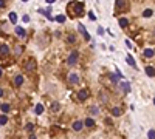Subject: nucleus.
Returning <instances> with one entry per match:
<instances>
[{
    "instance_id": "1",
    "label": "nucleus",
    "mask_w": 155,
    "mask_h": 139,
    "mask_svg": "<svg viewBox=\"0 0 155 139\" xmlns=\"http://www.w3.org/2000/svg\"><path fill=\"white\" fill-rule=\"evenodd\" d=\"M78 57H79V53L78 51H71L70 56H68V65H75L78 62Z\"/></svg>"
},
{
    "instance_id": "2",
    "label": "nucleus",
    "mask_w": 155,
    "mask_h": 139,
    "mask_svg": "<svg viewBox=\"0 0 155 139\" xmlns=\"http://www.w3.org/2000/svg\"><path fill=\"white\" fill-rule=\"evenodd\" d=\"M120 88L123 90L124 94H127V93H130V83L129 82H120Z\"/></svg>"
},
{
    "instance_id": "3",
    "label": "nucleus",
    "mask_w": 155,
    "mask_h": 139,
    "mask_svg": "<svg viewBox=\"0 0 155 139\" xmlns=\"http://www.w3.org/2000/svg\"><path fill=\"white\" fill-rule=\"evenodd\" d=\"M88 97V90H81V91H78V99L79 100H85Z\"/></svg>"
},
{
    "instance_id": "4",
    "label": "nucleus",
    "mask_w": 155,
    "mask_h": 139,
    "mask_svg": "<svg viewBox=\"0 0 155 139\" xmlns=\"http://www.w3.org/2000/svg\"><path fill=\"white\" fill-rule=\"evenodd\" d=\"M82 127H84V124L81 122V120H75V122H73V130H75V131H81Z\"/></svg>"
},
{
    "instance_id": "5",
    "label": "nucleus",
    "mask_w": 155,
    "mask_h": 139,
    "mask_svg": "<svg viewBox=\"0 0 155 139\" xmlns=\"http://www.w3.org/2000/svg\"><path fill=\"white\" fill-rule=\"evenodd\" d=\"M73 6H75V14H82L84 9H82V3H73Z\"/></svg>"
},
{
    "instance_id": "6",
    "label": "nucleus",
    "mask_w": 155,
    "mask_h": 139,
    "mask_svg": "<svg viewBox=\"0 0 155 139\" xmlns=\"http://www.w3.org/2000/svg\"><path fill=\"white\" fill-rule=\"evenodd\" d=\"M68 80H70V83H78L79 82V76L75 74V73H71L70 76H68Z\"/></svg>"
},
{
    "instance_id": "7",
    "label": "nucleus",
    "mask_w": 155,
    "mask_h": 139,
    "mask_svg": "<svg viewBox=\"0 0 155 139\" xmlns=\"http://www.w3.org/2000/svg\"><path fill=\"white\" fill-rule=\"evenodd\" d=\"M143 54H144V57H147V59H152L155 53H153V50H150V48H146Z\"/></svg>"
},
{
    "instance_id": "8",
    "label": "nucleus",
    "mask_w": 155,
    "mask_h": 139,
    "mask_svg": "<svg viewBox=\"0 0 155 139\" xmlns=\"http://www.w3.org/2000/svg\"><path fill=\"white\" fill-rule=\"evenodd\" d=\"M78 28H79V31L82 33V34H84V37H85V40H90V36H88V33L85 31V28H84V25H81V23H79V26H78Z\"/></svg>"
},
{
    "instance_id": "9",
    "label": "nucleus",
    "mask_w": 155,
    "mask_h": 139,
    "mask_svg": "<svg viewBox=\"0 0 155 139\" xmlns=\"http://www.w3.org/2000/svg\"><path fill=\"white\" fill-rule=\"evenodd\" d=\"M146 74H147L149 77H153L155 76V68L153 67H146Z\"/></svg>"
},
{
    "instance_id": "10",
    "label": "nucleus",
    "mask_w": 155,
    "mask_h": 139,
    "mask_svg": "<svg viewBox=\"0 0 155 139\" xmlns=\"http://www.w3.org/2000/svg\"><path fill=\"white\" fill-rule=\"evenodd\" d=\"M10 53V48H8V45H2L0 46V56H6Z\"/></svg>"
},
{
    "instance_id": "11",
    "label": "nucleus",
    "mask_w": 155,
    "mask_h": 139,
    "mask_svg": "<svg viewBox=\"0 0 155 139\" xmlns=\"http://www.w3.org/2000/svg\"><path fill=\"white\" fill-rule=\"evenodd\" d=\"M36 68V62L34 60H28V63H26V71H33Z\"/></svg>"
},
{
    "instance_id": "12",
    "label": "nucleus",
    "mask_w": 155,
    "mask_h": 139,
    "mask_svg": "<svg viewBox=\"0 0 155 139\" xmlns=\"http://www.w3.org/2000/svg\"><path fill=\"white\" fill-rule=\"evenodd\" d=\"M127 25H129V20H127L126 17H121L120 19V26L121 28H127Z\"/></svg>"
},
{
    "instance_id": "13",
    "label": "nucleus",
    "mask_w": 155,
    "mask_h": 139,
    "mask_svg": "<svg viewBox=\"0 0 155 139\" xmlns=\"http://www.w3.org/2000/svg\"><path fill=\"white\" fill-rule=\"evenodd\" d=\"M14 83L17 87H20L22 83H23V76H16V79H14Z\"/></svg>"
},
{
    "instance_id": "14",
    "label": "nucleus",
    "mask_w": 155,
    "mask_h": 139,
    "mask_svg": "<svg viewBox=\"0 0 155 139\" xmlns=\"http://www.w3.org/2000/svg\"><path fill=\"white\" fill-rule=\"evenodd\" d=\"M16 34L19 36V37H25V31H23V28L17 26V28H16Z\"/></svg>"
},
{
    "instance_id": "15",
    "label": "nucleus",
    "mask_w": 155,
    "mask_h": 139,
    "mask_svg": "<svg viewBox=\"0 0 155 139\" xmlns=\"http://www.w3.org/2000/svg\"><path fill=\"white\" fill-rule=\"evenodd\" d=\"M126 60H127V63H129V65H132V67H136V63H135V59L132 57L130 54L127 56V59H126Z\"/></svg>"
},
{
    "instance_id": "16",
    "label": "nucleus",
    "mask_w": 155,
    "mask_h": 139,
    "mask_svg": "<svg viewBox=\"0 0 155 139\" xmlns=\"http://www.w3.org/2000/svg\"><path fill=\"white\" fill-rule=\"evenodd\" d=\"M36 114H42V111H43V105L42 104H37V105H36Z\"/></svg>"
},
{
    "instance_id": "17",
    "label": "nucleus",
    "mask_w": 155,
    "mask_h": 139,
    "mask_svg": "<svg viewBox=\"0 0 155 139\" xmlns=\"http://www.w3.org/2000/svg\"><path fill=\"white\" fill-rule=\"evenodd\" d=\"M10 22H11V23H16V22H17V14H16V13H10Z\"/></svg>"
},
{
    "instance_id": "18",
    "label": "nucleus",
    "mask_w": 155,
    "mask_h": 139,
    "mask_svg": "<svg viewBox=\"0 0 155 139\" xmlns=\"http://www.w3.org/2000/svg\"><path fill=\"white\" fill-rule=\"evenodd\" d=\"M0 108H2V111H3V113H8V111L11 110V107L8 105V104H2V105H0Z\"/></svg>"
},
{
    "instance_id": "19",
    "label": "nucleus",
    "mask_w": 155,
    "mask_h": 139,
    "mask_svg": "<svg viewBox=\"0 0 155 139\" xmlns=\"http://www.w3.org/2000/svg\"><path fill=\"white\" fill-rule=\"evenodd\" d=\"M58 23H64L65 22V16H56V19H54Z\"/></svg>"
},
{
    "instance_id": "20",
    "label": "nucleus",
    "mask_w": 155,
    "mask_h": 139,
    "mask_svg": "<svg viewBox=\"0 0 155 139\" xmlns=\"http://www.w3.org/2000/svg\"><path fill=\"white\" fill-rule=\"evenodd\" d=\"M85 125H87L88 128H92V127L95 125V120H93V119H90V117H88V119L85 120Z\"/></svg>"
},
{
    "instance_id": "21",
    "label": "nucleus",
    "mask_w": 155,
    "mask_h": 139,
    "mask_svg": "<svg viewBox=\"0 0 155 139\" xmlns=\"http://www.w3.org/2000/svg\"><path fill=\"white\" fill-rule=\"evenodd\" d=\"M116 8L118 9H124V0H116Z\"/></svg>"
},
{
    "instance_id": "22",
    "label": "nucleus",
    "mask_w": 155,
    "mask_h": 139,
    "mask_svg": "<svg viewBox=\"0 0 155 139\" xmlns=\"http://www.w3.org/2000/svg\"><path fill=\"white\" fill-rule=\"evenodd\" d=\"M67 42H68V43H75V42H76V36H73V34L68 36V37H67Z\"/></svg>"
},
{
    "instance_id": "23",
    "label": "nucleus",
    "mask_w": 155,
    "mask_h": 139,
    "mask_svg": "<svg viewBox=\"0 0 155 139\" xmlns=\"http://www.w3.org/2000/svg\"><path fill=\"white\" fill-rule=\"evenodd\" d=\"M6 122H8V117L5 114H2V116H0V125H5Z\"/></svg>"
},
{
    "instance_id": "24",
    "label": "nucleus",
    "mask_w": 155,
    "mask_h": 139,
    "mask_svg": "<svg viewBox=\"0 0 155 139\" xmlns=\"http://www.w3.org/2000/svg\"><path fill=\"white\" fill-rule=\"evenodd\" d=\"M152 14H153V13H152V9H146V11L143 13V16H144V17H150Z\"/></svg>"
},
{
    "instance_id": "25",
    "label": "nucleus",
    "mask_w": 155,
    "mask_h": 139,
    "mask_svg": "<svg viewBox=\"0 0 155 139\" xmlns=\"http://www.w3.org/2000/svg\"><path fill=\"white\" fill-rule=\"evenodd\" d=\"M147 137L149 139H155V130H150V131L147 133Z\"/></svg>"
},
{
    "instance_id": "26",
    "label": "nucleus",
    "mask_w": 155,
    "mask_h": 139,
    "mask_svg": "<svg viewBox=\"0 0 155 139\" xmlns=\"http://www.w3.org/2000/svg\"><path fill=\"white\" fill-rule=\"evenodd\" d=\"M113 114H115V116H120V114H121V110H120V108H113Z\"/></svg>"
},
{
    "instance_id": "27",
    "label": "nucleus",
    "mask_w": 155,
    "mask_h": 139,
    "mask_svg": "<svg viewBox=\"0 0 155 139\" xmlns=\"http://www.w3.org/2000/svg\"><path fill=\"white\" fill-rule=\"evenodd\" d=\"M22 50H23L22 46H19V45H17V46H16V54H20V53H22Z\"/></svg>"
},
{
    "instance_id": "28",
    "label": "nucleus",
    "mask_w": 155,
    "mask_h": 139,
    "mask_svg": "<svg viewBox=\"0 0 155 139\" xmlns=\"http://www.w3.org/2000/svg\"><path fill=\"white\" fill-rule=\"evenodd\" d=\"M25 128L28 130V131H31V130L34 128V125H33V124H26V127H25Z\"/></svg>"
},
{
    "instance_id": "29",
    "label": "nucleus",
    "mask_w": 155,
    "mask_h": 139,
    "mask_svg": "<svg viewBox=\"0 0 155 139\" xmlns=\"http://www.w3.org/2000/svg\"><path fill=\"white\" fill-rule=\"evenodd\" d=\"M88 17H90V19H92V20H96V16H95V14H93L92 11H90V13H88Z\"/></svg>"
},
{
    "instance_id": "30",
    "label": "nucleus",
    "mask_w": 155,
    "mask_h": 139,
    "mask_svg": "<svg viewBox=\"0 0 155 139\" xmlns=\"http://www.w3.org/2000/svg\"><path fill=\"white\" fill-rule=\"evenodd\" d=\"M90 111H92L93 114H98V108H93V107H92V108H90Z\"/></svg>"
},
{
    "instance_id": "31",
    "label": "nucleus",
    "mask_w": 155,
    "mask_h": 139,
    "mask_svg": "<svg viewBox=\"0 0 155 139\" xmlns=\"http://www.w3.org/2000/svg\"><path fill=\"white\" fill-rule=\"evenodd\" d=\"M23 22H30V16L25 14V16H23Z\"/></svg>"
},
{
    "instance_id": "32",
    "label": "nucleus",
    "mask_w": 155,
    "mask_h": 139,
    "mask_svg": "<svg viewBox=\"0 0 155 139\" xmlns=\"http://www.w3.org/2000/svg\"><path fill=\"white\" fill-rule=\"evenodd\" d=\"M58 110H59V105L54 104V105H53V111H58Z\"/></svg>"
},
{
    "instance_id": "33",
    "label": "nucleus",
    "mask_w": 155,
    "mask_h": 139,
    "mask_svg": "<svg viewBox=\"0 0 155 139\" xmlns=\"http://www.w3.org/2000/svg\"><path fill=\"white\" fill-rule=\"evenodd\" d=\"M98 34H104V30H102V28H101V26H99V28H98Z\"/></svg>"
},
{
    "instance_id": "34",
    "label": "nucleus",
    "mask_w": 155,
    "mask_h": 139,
    "mask_svg": "<svg viewBox=\"0 0 155 139\" xmlns=\"http://www.w3.org/2000/svg\"><path fill=\"white\" fill-rule=\"evenodd\" d=\"M3 6H5V2H3V0H0V9H2Z\"/></svg>"
},
{
    "instance_id": "35",
    "label": "nucleus",
    "mask_w": 155,
    "mask_h": 139,
    "mask_svg": "<svg viewBox=\"0 0 155 139\" xmlns=\"http://www.w3.org/2000/svg\"><path fill=\"white\" fill-rule=\"evenodd\" d=\"M2 96H3V90H2V88H0V97H2Z\"/></svg>"
},
{
    "instance_id": "36",
    "label": "nucleus",
    "mask_w": 155,
    "mask_h": 139,
    "mask_svg": "<svg viewBox=\"0 0 155 139\" xmlns=\"http://www.w3.org/2000/svg\"><path fill=\"white\" fill-rule=\"evenodd\" d=\"M30 139H37V137H36L34 134H31V136H30Z\"/></svg>"
},
{
    "instance_id": "37",
    "label": "nucleus",
    "mask_w": 155,
    "mask_h": 139,
    "mask_svg": "<svg viewBox=\"0 0 155 139\" xmlns=\"http://www.w3.org/2000/svg\"><path fill=\"white\" fill-rule=\"evenodd\" d=\"M47 2H48V3H53V2H56V0H47Z\"/></svg>"
},
{
    "instance_id": "38",
    "label": "nucleus",
    "mask_w": 155,
    "mask_h": 139,
    "mask_svg": "<svg viewBox=\"0 0 155 139\" xmlns=\"http://www.w3.org/2000/svg\"><path fill=\"white\" fill-rule=\"evenodd\" d=\"M0 76H2V70H0Z\"/></svg>"
},
{
    "instance_id": "39",
    "label": "nucleus",
    "mask_w": 155,
    "mask_h": 139,
    "mask_svg": "<svg viewBox=\"0 0 155 139\" xmlns=\"http://www.w3.org/2000/svg\"><path fill=\"white\" fill-rule=\"evenodd\" d=\"M153 105H155V99H153Z\"/></svg>"
},
{
    "instance_id": "40",
    "label": "nucleus",
    "mask_w": 155,
    "mask_h": 139,
    "mask_svg": "<svg viewBox=\"0 0 155 139\" xmlns=\"http://www.w3.org/2000/svg\"><path fill=\"white\" fill-rule=\"evenodd\" d=\"M23 2H28V0H23Z\"/></svg>"
}]
</instances>
